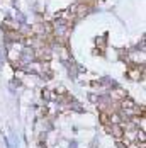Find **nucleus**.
I'll return each instance as SVG.
<instances>
[{"mask_svg":"<svg viewBox=\"0 0 146 148\" xmlns=\"http://www.w3.org/2000/svg\"><path fill=\"white\" fill-rule=\"evenodd\" d=\"M126 97H129V95H128V92L122 89V87H114V89H111L109 99H111L112 102H121V101L126 99Z\"/></svg>","mask_w":146,"mask_h":148,"instance_id":"nucleus-1","label":"nucleus"},{"mask_svg":"<svg viewBox=\"0 0 146 148\" xmlns=\"http://www.w3.org/2000/svg\"><path fill=\"white\" fill-rule=\"evenodd\" d=\"M95 45L99 48V51H104V49H105V38H97Z\"/></svg>","mask_w":146,"mask_h":148,"instance_id":"nucleus-2","label":"nucleus"}]
</instances>
